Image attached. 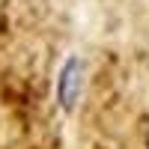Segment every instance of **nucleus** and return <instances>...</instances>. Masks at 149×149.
<instances>
[{
  "mask_svg": "<svg viewBox=\"0 0 149 149\" xmlns=\"http://www.w3.org/2000/svg\"><path fill=\"white\" fill-rule=\"evenodd\" d=\"M84 63L78 57H72L66 60V66L63 72H60V102H63L66 110L74 107V102H78V95H81V84H84Z\"/></svg>",
  "mask_w": 149,
  "mask_h": 149,
  "instance_id": "1",
  "label": "nucleus"
}]
</instances>
